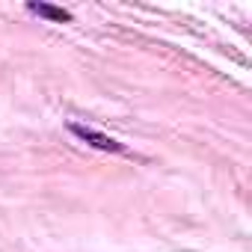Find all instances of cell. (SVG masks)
<instances>
[{
    "label": "cell",
    "mask_w": 252,
    "mask_h": 252,
    "mask_svg": "<svg viewBox=\"0 0 252 252\" xmlns=\"http://www.w3.org/2000/svg\"><path fill=\"white\" fill-rule=\"evenodd\" d=\"M68 131H71L77 140H83L86 146L98 149V152H110V155H122V152H125V146H122L119 140H113V137H107V134L89 128V125H77V122H71V125H68Z\"/></svg>",
    "instance_id": "cell-1"
},
{
    "label": "cell",
    "mask_w": 252,
    "mask_h": 252,
    "mask_svg": "<svg viewBox=\"0 0 252 252\" xmlns=\"http://www.w3.org/2000/svg\"><path fill=\"white\" fill-rule=\"evenodd\" d=\"M27 9L33 12V15H42V18H48V21H71V12L68 9H63V6H54V3H27Z\"/></svg>",
    "instance_id": "cell-2"
}]
</instances>
